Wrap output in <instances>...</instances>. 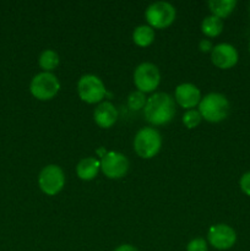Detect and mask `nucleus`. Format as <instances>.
<instances>
[{
  "instance_id": "obj_3",
  "label": "nucleus",
  "mask_w": 250,
  "mask_h": 251,
  "mask_svg": "<svg viewBox=\"0 0 250 251\" xmlns=\"http://www.w3.org/2000/svg\"><path fill=\"white\" fill-rule=\"evenodd\" d=\"M162 147V136L154 127L140 129L134 137V151L144 159H151L158 154Z\"/></svg>"
},
{
  "instance_id": "obj_18",
  "label": "nucleus",
  "mask_w": 250,
  "mask_h": 251,
  "mask_svg": "<svg viewBox=\"0 0 250 251\" xmlns=\"http://www.w3.org/2000/svg\"><path fill=\"white\" fill-rule=\"evenodd\" d=\"M59 54L53 49H46L38 58V65L44 73H51L59 65Z\"/></svg>"
},
{
  "instance_id": "obj_1",
  "label": "nucleus",
  "mask_w": 250,
  "mask_h": 251,
  "mask_svg": "<svg viewBox=\"0 0 250 251\" xmlns=\"http://www.w3.org/2000/svg\"><path fill=\"white\" fill-rule=\"evenodd\" d=\"M144 114L150 124L156 126L168 124L175 115L174 98L166 92L153 93L147 98Z\"/></svg>"
},
{
  "instance_id": "obj_8",
  "label": "nucleus",
  "mask_w": 250,
  "mask_h": 251,
  "mask_svg": "<svg viewBox=\"0 0 250 251\" xmlns=\"http://www.w3.org/2000/svg\"><path fill=\"white\" fill-rule=\"evenodd\" d=\"M161 82V73L154 64L145 61L139 64L134 71V83L137 91L142 93H151Z\"/></svg>"
},
{
  "instance_id": "obj_4",
  "label": "nucleus",
  "mask_w": 250,
  "mask_h": 251,
  "mask_svg": "<svg viewBox=\"0 0 250 251\" xmlns=\"http://www.w3.org/2000/svg\"><path fill=\"white\" fill-rule=\"evenodd\" d=\"M175 16V7L168 1L152 2L145 11V19H146L149 26H151L153 29L167 28L173 24Z\"/></svg>"
},
{
  "instance_id": "obj_23",
  "label": "nucleus",
  "mask_w": 250,
  "mask_h": 251,
  "mask_svg": "<svg viewBox=\"0 0 250 251\" xmlns=\"http://www.w3.org/2000/svg\"><path fill=\"white\" fill-rule=\"evenodd\" d=\"M213 44L210 39H201L200 43H199V49H200L202 53H211L213 49Z\"/></svg>"
},
{
  "instance_id": "obj_22",
  "label": "nucleus",
  "mask_w": 250,
  "mask_h": 251,
  "mask_svg": "<svg viewBox=\"0 0 250 251\" xmlns=\"http://www.w3.org/2000/svg\"><path fill=\"white\" fill-rule=\"evenodd\" d=\"M239 186L245 195L250 196V171L247 172V173H244L242 176H240Z\"/></svg>"
},
{
  "instance_id": "obj_20",
  "label": "nucleus",
  "mask_w": 250,
  "mask_h": 251,
  "mask_svg": "<svg viewBox=\"0 0 250 251\" xmlns=\"http://www.w3.org/2000/svg\"><path fill=\"white\" fill-rule=\"evenodd\" d=\"M183 124L185 125V127L188 129H195L196 126H199V124L202 120L199 109H189L186 110L183 114Z\"/></svg>"
},
{
  "instance_id": "obj_16",
  "label": "nucleus",
  "mask_w": 250,
  "mask_h": 251,
  "mask_svg": "<svg viewBox=\"0 0 250 251\" xmlns=\"http://www.w3.org/2000/svg\"><path fill=\"white\" fill-rule=\"evenodd\" d=\"M132 41L142 48L151 46L154 41V29L149 25H140L132 32Z\"/></svg>"
},
{
  "instance_id": "obj_25",
  "label": "nucleus",
  "mask_w": 250,
  "mask_h": 251,
  "mask_svg": "<svg viewBox=\"0 0 250 251\" xmlns=\"http://www.w3.org/2000/svg\"><path fill=\"white\" fill-rule=\"evenodd\" d=\"M249 51H250V43H249Z\"/></svg>"
},
{
  "instance_id": "obj_19",
  "label": "nucleus",
  "mask_w": 250,
  "mask_h": 251,
  "mask_svg": "<svg viewBox=\"0 0 250 251\" xmlns=\"http://www.w3.org/2000/svg\"><path fill=\"white\" fill-rule=\"evenodd\" d=\"M147 97L145 93L140 92V91H132L127 97V105L131 110H140L144 109L146 105Z\"/></svg>"
},
{
  "instance_id": "obj_13",
  "label": "nucleus",
  "mask_w": 250,
  "mask_h": 251,
  "mask_svg": "<svg viewBox=\"0 0 250 251\" xmlns=\"http://www.w3.org/2000/svg\"><path fill=\"white\" fill-rule=\"evenodd\" d=\"M96 124L102 129H109L118 120V110L112 102H100L93 112Z\"/></svg>"
},
{
  "instance_id": "obj_17",
  "label": "nucleus",
  "mask_w": 250,
  "mask_h": 251,
  "mask_svg": "<svg viewBox=\"0 0 250 251\" xmlns=\"http://www.w3.org/2000/svg\"><path fill=\"white\" fill-rule=\"evenodd\" d=\"M223 31V20L217 16H206L201 22V32L205 34L206 37L210 38H215L218 37Z\"/></svg>"
},
{
  "instance_id": "obj_10",
  "label": "nucleus",
  "mask_w": 250,
  "mask_h": 251,
  "mask_svg": "<svg viewBox=\"0 0 250 251\" xmlns=\"http://www.w3.org/2000/svg\"><path fill=\"white\" fill-rule=\"evenodd\" d=\"M207 240L217 250H228L234 247L237 242V233L230 226L218 223L208 229Z\"/></svg>"
},
{
  "instance_id": "obj_2",
  "label": "nucleus",
  "mask_w": 250,
  "mask_h": 251,
  "mask_svg": "<svg viewBox=\"0 0 250 251\" xmlns=\"http://www.w3.org/2000/svg\"><path fill=\"white\" fill-rule=\"evenodd\" d=\"M203 120L208 123H221L229 115L230 104L225 95L218 92H211L201 98L198 105Z\"/></svg>"
},
{
  "instance_id": "obj_14",
  "label": "nucleus",
  "mask_w": 250,
  "mask_h": 251,
  "mask_svg": "<svg viewBox=\"0 0 250 251\" xmlns=\"http://www.w3.org/2000/svg\"><path fill=\"white\" fill-rule=\"evenodd\" d=\"M100 171V161L95 157H85L76 166V174L83 181L93 180Z\"/></svg>"
},
{
  "instance_id": "obj_12",
  "label": "nucleus",
  "mask_w": 250,
  "mask_h": 251,
  "mask_svg": "<svg viewBox=\"0 0 250 251\" xmlns=\"http://www.w3.org/2000/svg\"><path fill=\"white\" fill-rule=\"evenodd\" d=\"M201 92L194 83L184 82L176 86L174 91V100L184 109H194L201 100Z\"/></svg>"
},
{
  "instance_id": "obj_6",
  "label": "nucleus",
  "mask_w": 250,
  "mask_h": 251,
  "mask_svg": "<svg viewBox=\"0 0 250 251\" xmlns=\"http://www.w3.org/2000/svg\"><path fill=\"white\" fill-rule=\"evenodd\" d=\"M107 90L98 76L93 74H86L81 76L77 82V95L81 100L88 103V104H95V103L102 102L104 98Z\"/></svg>"
},
{
  "instance_id": "obj_15",
  "label": "nucleus",
  "mask_w": 250,
  "mask_h": 251,
  "mask_svg": "<svg viewBox=\"0 0 250 251\" xmlns=\"http://www.w3.org/2000/svg\"><path fill=\"white\" fill-rule=\"evenodd\" d=\"M237 0H210L207 2L208 9L212 12L213 16L220 19H225L234 11L237 6Z\"/></svg>"
},
{
  "instance_id": "obj_9",
  "label": "nucleus",
  "mask_w": 250,
  "mask_h": 251,
  "mask_svg": "<svg viewBox=\"0 0 250 251\" xmlns=\"http://www.w3.org/2000/svg\"><path fill=\"white\" fill-rule=\"evenodd\" d=\"M129 167V159L120 152H108L100 159V171L109 179H122L126 176Z\"/></svg>"
},
{
  "instance_id": "obj_5",
  "label": "nucleus",
  "mask_w": 250,
  "mask_h": 251,
  "mask_svg": "<svg viewBox=\"0 0 250 251\" xmlns=\"http://www.w3.org/2000/svg\"><path fill=\"white\" fill-rule=\"evenodd\" d=\"M60 90V81L53 73H42L33 76L29 83V92L39 100H53Z\"/></svg>"
},
{
  "instance_id": "obj_7",
  "label": "nucleus",
  "mask_w": 250,
  "mask_h": 251,
  "mask_svg": "<svg viewBox=\"0 0 250 251\" xmlns=\"http://www.w3.org/2000/svg\"><path fill=\"white\" fill-rule=\"evenodd\" d=\"M38 185L42 193L48 196H54L60 193L65 185V174L56 164H48L39 172Z\"/></svg>"
},
{
  "instance_id": "obj_26",
  "label": "nucleus",
  "mask_w": 250,
  "mask_h": 251,
  "mask_svg": "<svg viewBox=\"0 0 250 251\" xmlns=\"http://www.w3.org/2000/svg\"><path fill=\"white\" fill-rule=\"evenodd\" d=\"M249 14H250V7H249Z\"/></svg>"
},
{
  "instance_id": "obj_21",
  "label": "nucleus",
  "mask_w": 250,
  "mask_h": 251,
  "mask_svg": "<svg viewBox=\"0 0 250 251\" xmlns=\"http://www.w3.org/2000/svg\"><path fill=\"white\" fill-rule=\"evenodd\" d=\"M186 251H207V243L203 238H195L189 242Z\"/></svg>"
},
{
  "instance_id": "obj_11",
  "label": "nucleus",
  "mask_w": 250,
  "mask_h": 251,
  "mask_svg": "<svg viewBox=\"0 0 250 251\" xmlns=\"http://www.w3.org/2000/svg\"><path fill=\"white\" fill-rule=\"evenodd\" d=\"M239 60V54L234 46L229 43H220L213 47L211 51V61L213 65L222 70L233 68Z\"/></svg>"
},
{
  "instance_id": "obj_24",
  "label": "nucleus",
  "mask_w": 250,
  "mask_h": 251,
  "mask_svg": "<svg viewBox=\"0 0 250 251\" xmlns=\"http://www.w3.org/2000/svg\"><path fill=\"white\" fill-rule=\"evenodd\" d=\"M114 251H139L134 245H130V244H123L119 245Z\"/></svg>"
}]
</instances>
